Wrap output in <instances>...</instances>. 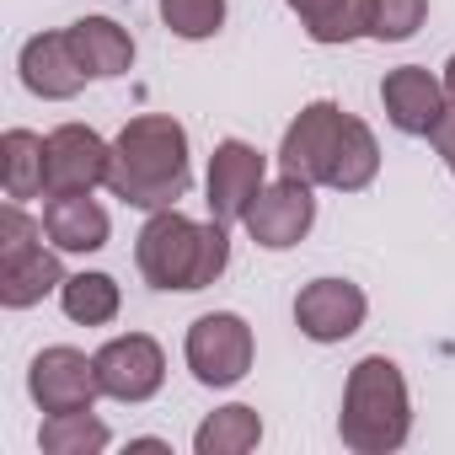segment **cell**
<instances>
[{"mask_svg":"<svg viewBox=\"0 0 455 455\" xmlns=\"http://www.w3.org/2000/svg\"><path fill=\"white\" fill-rule=\"evenodd\" d=\"M113 198L134 209H177L188 193V134L166 113L129 118L124 134L113 140V166H108Z\"/></svg>","mask_w":455,"mask_h":455,"instance_id":"cell-1","label":"cell"},{"mask_svg":"<svg viewBox=\"0 0 455 455\" xmlns=\"http://www.w3.org/2000/svg\"><path fill=\"white\" fill-rule=\"evenodd\" d=\"M134 263L145 274V284L156 290H209L225 263H231V236L225 220H188L177 209H150L145 231L134 242Z\"/></svg>","mask_w":455,"mask_h":455,"instance_id":"cell-2","label":"cell"},{"mask_svg":"<svg viewBox=\"0 0 455 455\" xmlns=\"http://www.w3.org/2000/svg\"><path fill=\"white\" fill-rule=\"evenodd\" d=\"M412 428V407H407V380L386 354H370L348 370L343 386V412H338V434L354 455H386L402 450Z\"/></svg>","mask_w":455,"mask_h":455,"instance_id":"cell-3","label":"cell"},{"mask_svg":"<svg viewBox=\"0 0 455 455\" xmlns=\"http://www.w3.org/2000/svg\"><path fill=\"white\" fill-rule=\"evenodd\" d=\"M188 370L198 386H236L252 370V327L236 311H214L188 327Z\"/></svg>","mask_w":455,"mask_h":455,"instance_id":"cell-4","label":"cell"},{"mask_svg":"<svg viewBox=\"0 0 455 455\" xmlns=\"http://www.w3.org/2000/svg\"><path fill=\"white\" fill-rule=\"evenodd\" d=\"M113 145L86 124H60L44 140V193H92L108 182Z\"/></svg>","mask_w":455,"mask_h":455,"instance_id":"cell-5","label":"cell"},{"mask_svg":"<svg viewBox=\"0 0 455 455\" xmlns=\"http://www.w3.org/2000/svg\"><path fill=\"white\" fill-rule=\"evenodd\" d=\"M97 380H102V396H113V402H150L166 380V354L145 332L113 338L97 354Z\"/></svg>","mask_w":455,"mask_h":455,"instance_id":"cell-6","label":"cell"},{"mask_svg":"<svg viewBox=\"0 0 455 455\" xmlns=\"http://www.w3.org/2000/svg\"><path fill=\"white\" fill-rule=\"evenodd\" d=\"M28 391L44 412H86L102 396L97 359H86L81 348H44L28 370Z\"/></svg>","mask_w":455,"mask_h":455,"instance_id":"cell-7","label":"cell"},{"mask_svg":"<svg viewBox=\"0 0 455 455\" xmlns=\"http://www.w3.org/2000/svg\"><path fill=\"white\" fill-rule=\"evenodd\" d=\"M311 220H316V198H311V182H300V177H279L274 188H263L258 198H252V209H247V231H252V242L258 247H268V252H284V247H295L306 231H311Z\"/></svg>","mask_w":455,"mask_h":455,"instance_id":"cell-8","label":"cell"},{"mask_svg":"<svg viewBox=\"0 0 455 455\" xmlns=\"http://www.w3.org/2000/svg\"><path fill=\"white\" fill-rule=\"evenodd\" d=\"M343 108L338 102H311L290 129H284V145H279V166L284 177H300V182H322L327 188V166H332V150H338V134H343Z\"/></svg>","mask_w":455,"mask_h":455,"instance_id":"cell-9","label":"cell"},{"mask_svg":"<svg viewBox=\"0 0 455 455\" xmlns=\"http://www.w3.org/2000/svg\"><path fill=\"white\" fill-rule=\"evenodd\" d=\"M295 322L311 343H343L364 327V290L348 279H316L295 295Z\"/></svg>","mask_w":455,"mask_h":455,"instance_id":"cell-10","label":"cell"},{"mask_svg":"<svg viewBox=\"0 0 455 455\" xmlns=\"http://www.w3.org/2000/svg\"><path fill=\"white\" fill-rule=\"evenodd\" d=\"M263 193V156L242 140H225L209 156V214L214 220H247L252 198Z\"/></svg>","mask_w":455,"mask_h":455,"instance_id":"cell-11","label":"cell"},{"mask_svg":"<svg viewBox=\"0 0 455 455\" xmlns=\"http://www.w3.org/2000/svg\"><path fill=\"white\" fill-rule=\"evenodd\" d=\"M380 102H386V118L402 134H434L439 118H444V108H450V92L423 65H402V70H391L380 81Z\"/></svg>","mask_w":455,"mask_h":455,"instance_id":"cell-12","label":"cell"},{"mask_svg":"<svg viewBox=\"0 0 455 455\" xmlns=\"http://www.w3.org/2000/svg\"><path fill=\"white\" fill-rule=\"evenodd\" d=\"M22 86L49 102H70L86 86V70L70 49V33H38L22 44Z\"/></svg>","mask_w":455,"mask_h":455,"instance_id":"cell-13","label":"cell"},{"mask_svg":"<svg viewBox=\"0 0 455 455\" xmlns=\"http://www.w3.org/2000/svg\"><path fill=\"white\" fill-rule=\"evenodd\" d=\"M44 236L60 252H97V247H108V209L92 193H49Z\"/></svg>","mask_w":455,"mask_h":455,"instance_id":"cell-14","label":"cell"},{"mask_svg":"<svg viewBox=\"0 0 455 455\" xmlns=\"http://www.w3.org/2000/svg\"><path fill=\"white\" fill-rule=\"evenodd\" d=\"M65 274H60V258L44 252L38 242L33 247H17V252H0V306L12 311H28L38 306L49 290H60Z\"/></svg>","mask_w":455,"mask_h":455,"instance_id":"cell-15","label":"cell"},{"mask_svg":"<svg viewBox=\"0 0 455 455\" xmlns=\"http://www.w3.org/2000/svg\"><path fill=\"white\" fill-rule=\"evenodd\" d=\"M70 49H76V60H81V70L97 76V81L124 76V70L134 65V38H129L118 22H108V17H81V22L70 28Z\"/></svg>","mask_w":455,"mask_h":455,"instance_id":"cell-16","label":"cell"},{"mask_svg":"<svg viewBox=\"0 0 455 455\" xmlns=\"http://www.w3.org/2000/svg\"><path fill=\"white\" fill-rule=\"evenodd\" d=\"M380 172V145L375 134L359 124V118H343V134H338V150H332V166H327V188L338 193H359L370 188Z\"/></svg>","mask_w":455,"mask_h":455,"instance_id":"cell-17","label":"cell"},{"mask_svg":"<svg viewBox=\"0 0 455 455\" xmlns=\"http://www.w3.org/2000/svg\"><path fill=\"white\" fill-rule=\"evenodd\" d=\"M316 44H348L370 33V0H284Z\"/></svg>","mask_w":455,"mask_h":455,"instance_id":"cell-18","label":"cell"},{"mask_svg":"<svg viewBox=\"0 0 455 455\" xmlns=\"http://www.w3.org/2000/svg\"><path fill=\"white\" fill-rule=\"evenodd\" d=\"M258 439H263V423L252 407H220L198 423L193 450L198 455H247V450H258Z\"/></svg>","mask_w":455,"mask_h":455,"instance_id":"cell-19","label":"cell"},{"mask_svg":"<svg viewBox=\"0 0 455 455\" xmlns=\"http://www.w3.org/2000/svg\"><path fill=\"white\" fill-rule=\"evenodd\" d=\"M0 166H6V198L44 193V140L33 129H6V140H0Z\"/></svg>","mask_w":455,"mask_h":455,"instance_id":"cell-20","label":"cell"},{"mask_svg":"<svg viewBox=\"0 0 455 455\" xmlns=\"http://www.w3.org/2000/svg\"><path fill=\"white\" fill-rule=\"evenodd\" d=\"M38 444L49 455H97V450H108V423L92 418V407L86 412H49Z\"/></svg>","mask_w":455,"mask_h":455,"instance_id":"cell-21","label":"cell"},{"mask_svg":"<svg viewBox=\"0 0 455 455\" xmlns=\"http://www.w3.org/2000/svg\"><path fill=\"white\" fill-rule=\"evenodd\" d=\"M60 300H65V316L81 322V327H102L118 316V284L108 274H76L60 284Z\"/></svg>","mask_w":455,"mask_h":455,"instance_id":"cell-22","label":"cell"},{"mask_svg":"<svg viewBox=\"0 0 455 455\" xmlns=\"http://www.w3.org/2000/svg\"><path fill=\"white\" fill-rule=\"evenodd\" d=\"M161 22L177 38H214L225 22V0H161Z\"/></svg>","mask_w":455,"mask_h":455,"instance_id":"cell-23","label":"cell"},{"mask_svg":"<svg viewBox=\"0 0 455 455\" xmlns=\"http://www.w3.org/2000/svg\"><path fill=\"white\" fill-rule=\"evenodd\" d=\"M428 0H370V38L380 44H402L423 28Z\"/></svg>","mask_w":455,"mask_h":455,"instance_id":"cell-24","label":"cell"},{"mask_svg":"<svg viewBox=\"0 0 455 455\" xmlns=\"http://www.w3.org/2000/svg\"><path fill=\"white\" fill-rule=\"evenodd\" d=\"M428 140H434V150L444 156V166L455 172V97H450V108H444V118H439V129H434Z\"/></svg>","mask_w":455,"mask_h":455,"instance_id":"cell-25","label":"cell"},{"mask_svg":"<svg viewBox=\"0 0 455 455\" xmlns=\"http://www.w3.org/2000/svg\"><path fill=\"white\" fill-rule=\"evenodd\" d=\"M444 92L455 97V54H450V65H444Z\"/></svg>","mask_w":455,"mask_h":455,"instance_id":"cell-26","label":"cell"}]
</instances>
